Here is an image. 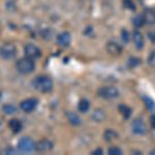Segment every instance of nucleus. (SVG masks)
<instances>
[{
    "mask_svg": "<svg viewBox=\"0 0 155 155\" xmlns=\"http://www.w3.org/2000/svg\"><path fill=\"white\" fill-rule=\"evenodd\" d=\"M33 86L39 92L47 93L53 89V81L51 80V78L47 76H38L34 79Z\"/></svg>",
    "mask_w": 155,
    "mask_h": 155,
    "instance_id": "obj_1",
    "label": "nucleus"
},
{
    "mask_svg": "<svg viewBox=\"0 0 155 155\" xmlns=\"http://www.w3.org/2000/svg\"><path fill=\"white\" fill-rule=\"evenodd\" d=\"M16 67L20 74H31L34 71L35 65H34L33 59L29 58V57H24V58H21L17 62Z\"/></svg>",
    "mask_w": 155,
    "mask_h": 155,
    "instance_id": "obj_2",
    "label": "nucleus"
},
{
    "mask_svg": "<svg viewBox=\"0 0 155 155\" xmlns=\"http://www.w3.org/2000/svg\"><path fill=\"white\" fill-rule=\"evenodd\" d=\"M98 95L104 99H114L119 96V91L113 86H104L98 89Z\"/></svg>",
    "mask_w": 155,
    "mask_h": 155,
    "instance_id": "obj_3",
    "label": "nucleus"
},
{
    "mask_svg": "<svg viewBox=\"0 0 155 155\" xmlns=\"http://www.w3.org/2000/svg\"><path fill=\"white\" fill-rule=\"evenodd\" d=\"M35 146L36 144H34V142L28 137H24L22 139H20L18 143L19 150L21 152H24V153H30V152H32L33 150H35Z\"/></svg>",
    "mask_w": 155,
    "mask_h": 155,
    "instance_id": "obj_4",
    "label": "nucleus"
},
{
    "mask_svg": "<svg viewBox=\"0 0 155 155\" xmlns=\"http://www.w3.org/2000/svg\"><path fill=\"white\" fill-rule=\"evenodd\" d=\"M16 47L11 42H5L1 47V57L5 60H11L16 56Z\"/></svg>",
    "mask_w": 155,
    "mask_h": 155,
    "instance_id": "obj_5",
    "label": "nucleus"
},
{
    "mask_svg": "<svg viewBox=\"0 0 155 155\" xmlns=\"http://www.w3.org/2000/svg\"><path fill=\"white\" fill-rule=\"evenodd\" d=\"M131 129L134 134H137V136H144L147 132V126L143 121V119L137 118L132 121L131 123Z\"/></svg>",
    "mask_w": 155,
    "mask_h": 155,
    "instance_id": "obj_6",
    "label": "nucleus"
},
{
    "mask_svg": "<svg viewBox=\"0 0 155 155\" xmlns=\"http://www.w3.org/2000/svg\"><path fill=\"white\" fill-rule=\"evenodd\" d=\"M37 104H38V101L36 98H27L20 104V107L25 113H31L36 109Z\"/></svg>",
    "mask_w": 155,
    "mask_h": 155,
    "instance_id": "obj_7",
    "label": "nucleus"
},
{
    "mask_svg": "<svg viewBox=\"0 0 155 155\" xmlns=\"http://www.w3.org/2000/svg\"><path fill=\"white\" fill-rule=\"evenodd\" d=\"M24 53L26 55V57H29L31 59H37L41 55V52L38 47H36L35 45H32V44H28L25 46Z\"/></svg>",
    "mask_w": 155,
    "mask_h": 155,
    "instance_id": "obj_8",
    "label": "nucleus"
},
{
    "mask_svg": "<svg viewBox=\"0 0 155 155\" xmlns=\"http://www.w3.org/2000/svg\"><path fill=\"white\" fill-rule=\"evenodd\" d=\"M71 42V35L69 32L63 31V32H61L58 36H57V44H58L59 46L63 47V48H67V47H69Z\"/></svg>",
    "mask_w": 155,
    "mask_h": 155,
    "instance_id": "obj_9",
    "label": "nucleus"
},
{
    "mask_svg": "<svg viewBox=\"0 0 155 155\" xmlns=\"http://www.w3.org/2000/svg\"><path fill=\"white\" fill-rule=\"evenodd\" d=\"M53 146H54L53 142H51L50 140L44 139V140H41V141L36 144L35 150L38 152H48L50 150L53 149Z\"/></svg>",
    "mask_w": 155,
    "mask_h": 155,
    "instance_id": "obj_10",
    "label": "nucleus"
},
{
    "mask_svg": "<svg viewBox=\"0 0 155 155\" xmlns=\"http://www.w3.org/2000/svg\"><path fill=\"white\" fill-rule=\"evenodd\" d=\"M132 41L137 50H142L144 48V36L139 30H136L132 34Z\"/></svg>",
    "mask_w": 155,
    "mask_h": 155,
    "instance_id": "obj_11",
    "label": "nucleus"
},
{
    "mask_svg": "<svg viewBox=\"0 0 155 155\" xmlns=\"http://www.w3.org/2000/svg\"><path fill=\"white\" fill-rule=\"evenodd\" d=\"M107 51L109 52V54L113 55V56H118V55L121 54L122 48L117 42L110 41V42H107Z\"/></svg>",
    "mask_w": 155,
    "mask_h": 155,
    "instance_id": "obj_12",
    "label": "nucleus"
},
{
    "mask_svg": "<svg viewBox=\"0 0 155 155\" xmlns=\"http://www.w3.org/2000/svg\"><path fill=\"white\" fill-rule=\"evenodd\" d=\"M145 24L154 25L155 24V11L153 9H146L143 14Z\"/></svg>",
    "mask_w": 155,
    "mask_h": 155,
    "instance_id": "obj_13",
    "label": "nucleus"
},
{
    "mask_svg": "<svg viewBox=\"0 0 155 155\" xmlns=\"http://www.w3.org/2000/svg\"><path fill=\"white\" fill-rule=\"evenodd\" d=\"M8 127L11 128V130L14 132V134H18V132L21 131L23 125H22V122L20 121V120L12 119V120H9V122H8Z\"/></svg>",
    "mask_w": 155,
    "mask_h": 155,
    "instance_id": "obj_14",
    "label": "nucleus"
},
{
    "mask_svg": "<svg viewBox=\"0 0 155 155\" xmlns=\"http://www.w3.org/2000/svg\"><path fill=\"white\" fill-rule=\"evenodd\" d=\"M66 117L72 125L78 126L82 123V120L79 117V115H77L76 113H74V112H66Z\"/></svg>",
    "mask_w": 155,
    "mask_h": 155,
    "instance_id": "obj_15",
    "label": "nucleus"
},
{
    "mask_svg": "<svg viewBox=\"0 0 155 155\" xmlns=\"http://www.w3.org/2000/svg\"><path fill=\"white\" fill-rule=\"evenodd\" d=\"M91 118L95 122H102L104 120V118H106V114H104V112L102 111V110L97 109L93 112V113H92Z\"/></svg>",
    "mask_w": 155,
    "mask_h": 155,
    "instance_id": "obj_16",
    "label": "nucleus"
},
{
    "mask_svg": "<svg viewBox=\"0 0 155 155\" xmlns=\"http://www.w3.org/2000/svg\"><path fill=\"white\" fill-rule=\"evenodd\" d=\"M78 109L81 113H87L90 109V102L86 98H83L78 104Z\"/></svg>",
    "mask_w": 155,
    "mask_h": 155,
    "instance_id": "obj_17",
    "label": "nucleus"
},
{
    "mask_svg": "<svg viewBox=\"0 0 155 155\" xmlns=\"http://www.w3.org/2000/svg\"><path fill=\"white\" fill-rule=\"evenodd\" d=\"M119 112L121 113L122 116L124 117L125 119H128L129 117H130V115H131V109L129 107H127L126 104H121L119 106Z\"/></svg>",
    "mask_w": 155,
    "mask_h": 155,
    "instance_id": "obj_18",
    "label": "nucleus"
},
{
    "mask_svg": "<svg viewBox=\"0 0 155 155\" xmlns=\"http://www.w3.org/2000/svg\"><path fill=\"white\" fill-rule=\"evenodd\" d=\"M143 99H144L145 104H146L147 107H148L150 111H151V112H155V101H153V99H152L151 97L146 96V95L144 96Z\"/></svg>",
    "mask_w": 155,
    "mask_h": 155,
    "instance_id": "obj_19",
    "label": "nucleus"
},
{
    "mask_svg": "<svg viewBox=\"0 0 155 155\" xmlns=\"http://www.w3.org/2000/svg\"><path fill=\"white\" fill-rule=\"evenodd\" d=\"M2 110H3V113H5L6 115H12L16 113L17 111V107L14 106V104H4L3 107H2Z\"/></svg>",
    "mask_w": 155,
    "mask_h": 155,
    "instance_id": "obj_20",
    "label": "nucleus"
},
{
    "mask_svg": "<svg viewBox=\"0 0 155 155\" xmlns=\"http://www.w3.org/2000/svg\"><path fill=\"white\" fill-rule=\"evenodd\" d=\"M132 24H134V26L137 27V28H140V27L143 26V25L145 24L143 15H142V16H136V17H134V18L132 19Z\"/></svg>",
    "mask_w": 155,
    "mask_h": 155,
    "instance_id": "obj_21",
    "label": "nucleus"
},
{
    "mask_svg": "<svg viewBox=\"0 0 155 155\" xmlns=\"http://www.w3.org/2000/svg\"><path fill=\"white\" fill-rule=\"evenodd\" d=\"M141 3L146 9H153L155 11V0H141Z\"/></svg>",
    "mask_w": 155,
    "mask_h": 155,
    "instance_id": "obj_22",
    "label": "nucleus"
},
{
    "mask_svg": "<svg viewBox=\"0 0 155 155\" xmlns=\"http://www.w3.org/2000/svg\"><path fill=\"white\" fill-rule=\"evenodd\" d=\"M104 137L107 141H112V140L116 139V137H118V134H117L113 129H107V130H106V132H104Z\"/></svg>",
    "mask_w": 155,
    "mask_h": 155,
    "instance_id": "obj_23",
    "label": "nucleus"
},
{
    "mask_svg": "<svg viewBox=\"0 0 155 155\" xmlns=\"http://www.w3.org/2000/svg\"><path fill=\"white\" fill-rule=\"evenodd\" d=\"M107 153L110 155H121L122 151H121V149L118 148V147H111V148L107 150Z\"/></svg>",
    "mask_w": 155,
    "mask_h": 155,
    "instance_id": "obj_24",
    "label": "nucleus"
},
{
    "mask_svg": "<svg viewBox=\"0 0 155 155\" xmlns=\"http://www.w3.org/2000/svg\"><path fill=\"white\" fill-rule=\"evenodd\" d=\"M123 4L126 8L130 9V11H134L136 9V6H134V3L132 0H123Z\"/></svg>",
    "mask_w": 155,
    "mask_h": 155,
    "instance_id": "obj_25",
    "label": "nucleus"
},
{
    "mask_svg": "<svg viewBox=\"0 0 155 155\" xmlns=\"http://www.w3.org/2000/svg\"><path fill=\"white\" fill-rule=\"evenodd\" d=\"M121 38L124 42H128L129 41V33L126 29H123L121 31Z\"/></svg>",
    "mask_w": 155,
    "mask_h": 155,
    "instance_id": "obj_26",
    "label": "nucleus"
},
{
    "mask_svg": "<svg viewBox=\"0 0 155 155\" xmlns=\"http://www.w3.org/2000/svg\"><path fill=\"white\" fill-rule=\"evenodd\" d=\"M140 62H141V61H140L137 58H130V59H129V61H128V65L130 67H136L137 65H139Z\"/></svg>",
    "mask_w": 155,
    "mask_h": 155,
    "instance_id": "obj_27",
    "label": "nucleus"
},
{
    "mask_svg": "<svg viewBox=\"0 0 155 155\" xmlns=\"http://www.w3.org/2000/svg\"><path fill=\"white\" fill-rule=\"evenodd\" d=\"M148 63L150 64V65L155 66V52H153V53H151V55L149 56V58H148Z\"/></svg>",
    "mask_w": 155,
    "mask_h": 155,
    "instance_id": "obj_28",
    "label": "nucleus"
},
{
    "mask_svg": "<svg viewBox=\"0 0 155 155\" xmlns=\"http://www.w3.org/2000/svg\"><path fill=\"white\" fill-rule=\"evenodd\" d=\"M102 153H104V151H102V149H101V148H97L96 150H94V151L92 152L93 155H101Z\"/></svg>",
    "mask_w": 155,
    "mask_h": 155,
    "instance_id": "obj_29",
    "label": "nucleus"
},
{
    "mask_svg": "<svg viewBox=\"0 0 155 155\" xmlns=\"http://www.w3.org/2000/svg\"><path fill=\"white\" fill-rule=\"evenodd\" d=\"M5 154H16V150L12 149V148H7L5 151H4Z\"/></svg>",
    "mask_w": 155,
    "mask_h": 155,
    "instance_id": "obj_30",
    "label": "nucleus"
},
{
    "mask_svg": "<svg viewBox=\"0 0 155 155\" xmlns=\"http://www.w3.org/2000/svg\"><path fill=\"white\" fill-rule=\"evenodd\" d=\"M150 123H151L152 127L155 129V115H153V116H151V118H150Z\"/></svg>",
    "mask_w": 155,
    "mask_h": 155,
    "instance_id": "obj_31",
    "label": "nucleus"
}]
</instances>
